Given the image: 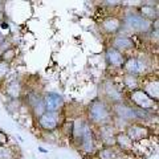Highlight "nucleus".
Segmentation results:
<instances>
[{"label":"nucleus","mask_w":159,"mask_h":159,"mask_svg":"<svg viewBox=\"0 0 159 159\" xmlns=\"http://www.w3.org/2000/svg\"><path fill=\"white\" fill-rule=\"evenodd\" d=\"M61 121H62L61 113L45 111L36 119V123L40 130H43L45 133H54L61 127Z\"/></svg>","instance_id":"obj_6"},{"label":"nucleus","mask_w":159,"mask_h":159,"mask_svg":"<svg viewBox=\"0 0 159 159\" xmlns=\"http://www.w3.org/2000/svg\"><path fill=\"white\" fill-rule=\"evenodd\" d=\"M43 101L45 106V111L61 113L65 107V99L57 92H45L43 94Z\"/></svg>","instance_id":"obj_9"},{"label":"nucleus","mask_w":159,"mask_h":159,"mask_svg":"<svg viewBox=\"0 0 159 159\" xmlns=\"http://www.w3.org/2000/svg\"><path fill=\"white\" fill-rule=\"evenodd\" d=\"M123 131H125V134L134 143L142 142L143 139L150 138V135H151L150 129H148L145 123H141V122H130L125 127Z\"/></svg>","instance_id":"obj_7"},{"label":"nucleus","mask_w":159,"mask_h":159,"mask_svg":"<svg viewBox=\"0 0 159 159\" xmlns=\"http://www.w3.org/2000/svg\"><path fill=\"white\" fill-rule=\"evenodd\" d=\"M4 93L9 97V99H20L23 96V85L16 78L7 80L6 86H4Z\"/></svg>","instance_id":"obj_15"},{"label":"nucleus","mask_w":159,"mask_h":159,"mask_svg":"<svg viewBox=\"0 0 159 159\" xmlns=\"http://www.w3.org/2000/svg\"><path fill=\"white\" fill-rule=\"evenodd\" d=\"M3 21H6V20H4V12H0V24Z\"/></svg>","instance_id":"obj_24"},{"label":"nucleus","mask_w":159,"mask_h":159,"mask_svg":"<svg viewBox=\"0 0 159 159\" xmlns=\"http://www.w3.org/2000/svg\"><path fill=\"white\" fill-rule=\"evenodd\" d=\"M138 13L141 15V16H143L146 20H148V21H152L154 20H158V11L157 8H154L152 4L150 3H145V4H141L138 8H137Z\"/></svg>","instance_id":"obj_17"},{"label":"nucleus","mask_w":159,"mask_h":159,"mask_svg":"<svg viewBox=\"0 0 159 159\" xmlns=\"http://www.w3.org/2000/svg\"><path fill=\"white\" fill-rule=\"evenodd\" d=\"M141 88L143 92L150 98H152L154 101L158 102V94H159V86H158V80L157 77L154 78L151 74H147L146 77H142L141 78Z\"/></svg>","instance_id":"obj_14"},{"label":"nucleus","mask_w":159,"mask_h":159,"mask_svg":"<svg viewBox=\"0 0 159 159\" xmlns=\"http://www.w3.org/2000/svg\"><path fill=\"white\" fill-rule=\"evenodd\" d=\"M8 142V135L3 130H0V145H6Z\"/></svg>","instance_id":"obj_23"},{"label":"nucleus","mask_w":159,"mask_h":159,"mask_svg":"<svg viewBox=\"0 0 159 159\" xmlns=\"http://www.w3.org/2000/svg\"><path fill=\"white\" fill-rule=\"evenodd\" d=\"M122 19V29H129L134 33H143L147 34L154 28V23L148 21L143 16L138 13L137 9H129L125 11Z\"/></svg>","instance_id":"obj_2"},{"label":"nucleus","mask_w":159,"mask_h":159,"mask_svg":"<svg viewBox=\"0 0 159 159\" xmlns=\"http://www.w3.org/2000/svg\"><path fill=\"white\" fill-rule=\"evenodd\" d=\"M109 47H113L117 51L125 53L131 51L135 47V44H134V40L131 37L126 36V34H116V36L110 37V45Z\"/></svg>","instance_id":"obj_13"},{"label":"nucleus","mask_w":159,"mask_h":159,"mask_svg":"<svg viewBox=\"0 0 159 159\" xmlns=\"http://www.w3.org/2000/svg\"><path fill=\"white\" fill-rule=\"evenodd\" d=\"M101 94H102L101 98L103 101H106L107 103H110V105L123 102V99H125V92L122 90L121 85L116 84L113 80L103 81Z\"/></svg>","instance_id":"obj_5"},{"label":"nucleus","mask_w":159,"mask_h":159,"mask_svg":"<svg viewBox=\"0 0 159 159\" xmlns=\"http://www.w3.org/2000/svg\"><path fill=\"white\" fill-rule=\"evenodd\" d=\"M105 60H106V64L111 69H122L123 66V62L126 60L125 53L117 51L114 49L113 47H107L106 51H105Z\"/></svg>","instance_id":"obj_12"},{"label":"nucleus","mask_w":159,"mask_h":159,"mask_svg":"<svg viewBox=\"0 0 159 159\" xmlns=\"http://www.w3.org/2000/svg\"><path fill=\"white\" fill-rule=\"evenodd\" d=\"M15 152L11 147L6 145H0V159H13Z\"/></svg>","instance_id":"obj_21"},{"label":"nucleus","mask_w":159,"mask_h":159,"mask_svg":"<svg viewBox=\"0 0 159 159\" xmlns=\"http://www.w3.org/2000/svg\"><path fill=\"white\" fill-rule=\"evenodd\" d=\"M121 70H123V74H130V76L142 78L150 73V64H148V61L145 57L129 56L126 57Z\"/></svg>","instance_id":"obj_3"},{"label":"nucleus","mask_w":159,"mask_h":159,"mask_svg":"<svg viewBox=\"0 0 159 159\" xmlns=\"http://www.w3.org/2000/svg\"><path fill=\"white\" fill-rule=\"evenodd\" d=\"M97 155L98 159H118V152L116 150V146L114 147L102 146V148L97 150Z\"/></svg>","instance_id":"obj_19"},{"label":"nucleus","mask_w":159,"mask_h":159,"mask_svg":"<svg viewBox=\"0 0 159 159\" xmlns=\"http://www.w3.org/2000/svg\"><path fill=\"white\" fill-rule=\"evenodd\" d=\"M99 28L101 31L109 34V36H116V34H119L122 31V19L116 16V15H109V16H105L101 20V24H99Z\"/></svg>","instance_id":"obj_11"},{"label":"nucleus","mask_w":159,"mask_h":159,"mask_svg":"<svg viewBox=\"0 0 159 159\" xmlns=\"http://www.w3.org/2000/svg\"><path fill=\"white\" fill-rule=\"evenodd\" d=\"M127 99L130 102L129 105L138 109H143V110H148V111H154V109H157V105H158V102L148 97L141 88L131 92H127Z\"/></svg>","instance_id":"obj_4"},{"label":"nucleus","mask_w":159,"mask_h":159,"mask_svg":"<svg viewBox=\"0 0 159 159\" xmlns=\"http://www.w3.org/2000/svg\"><path fill=\"white\" fill-rule=\"evenodd\" d=\"M13 52H15V51H13V48L8 49V51H6L4 53L0 54V60H3V61H7V62L11 64V61L15 58V56H16V54H15Z\"/></svg>","instance_id":"obj_22"},{"label":"nucleus","mask_w":159,"mask_h":159,"mask_svg":"<svg viewBox=\"0 0 159 159\" xmlns=\"http://www.w3.org/2000/svg\"><path fill=\"white\" fill-rule=\"evenodd\" d=\"M9 73H11V64L0 60V85L8 80Z\"/></svg>","instance_id":"obj_20"},{"label":"nucleus","mask_w":159,"mask_h":159,"mask_svg":"<svg viewBox=\"0 0 159 159\" xmlns=\"http://www.w3.org/2000/svg\"><path fill=\"white\" fill-rule=\"evenodd\" d=\"M111 111H113V117L122 121L125 123H130V122H135V114H134V107L129 103L125 102H119V103H114L111 105Z\"/></svg>","instance_id":"obj_10"},{"label":"nucleus","mask_w":159,"mask_h":159,"mask_svg":"<svg viewBox=\"0 0 159 159\" xmlns=\"http://www.w3.org/2000/svg\"><path fill=\"white\" fill-rule=\"evenodd\" d=\"M25 103L29 107L34 119H37L41 114L45 113V106L43 101V94H40L37 90H29L25 94Z\"/></svg>","instance_id":"obj_8"},{"label":"nucleus","mask_w":159,"mask_h":159,"mask_svg":"<svg viewBox=\"0 0 159 159\" xmlns=\"http://www.w3.org/2000/svg\"><path fill=\"white\" fill-rule=\"evenodd\" d=\"M116 146L122 152H129V151L134 150L135 143L126 135L125 131H117V134H116Z\"/></svg>","instance_id":"obj_16"},{"label":"nucleus","mask_w":159,"mask_h":159,"mask_svg":"<svg viewBox=\"0 0 159 159\" xmlns=\"http://www.w3.org/2000/svg\"><path fill=\"white\" fill-rule=\"evenodd\" d=\"M39 151H40V152H44V154H48V150H45V148H43V147H40Z\"/></svg>","instance_id":"obj_25"},{"label":"nucleus","mask_w":159,"mask_h":159,"mask_svg":"<svg viewBox=\"0 0 159 159\" xmlns=\"http://www.w3.org/2000/svg\"><path fill=\"white\" fill-rule=\"evenodd\" d=\"M122 85L126 89L127 92L135 90V89H139L141 86V78H138L135 76H130V74H122Z\"/></svg>","instance_id":"obj_18"},{"label":"nucleus","mask_w":159,"mask_h":159,"mask_svg":"<svg viewBox=\"0 0 159 159\" xmlns=\"http://www.w3.org/2000/svg\"><path fill=\"white\" fill-rule=\"evenodd\" d=\"M85 119L94 127L113 123L114 117L111 111V105L106 101H103L101 97L94 98L86 109Z\"/></svg>","instance_id":"obj_1"}]
</instances>
